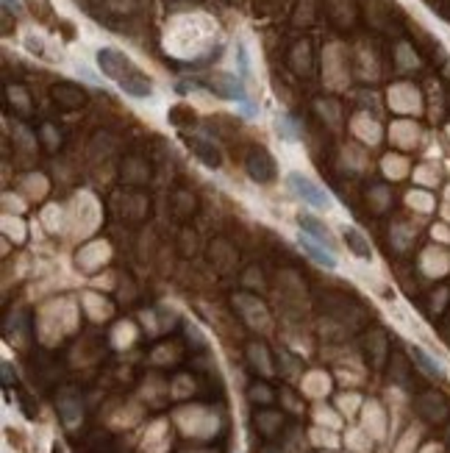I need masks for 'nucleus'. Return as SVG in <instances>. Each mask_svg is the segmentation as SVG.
<instances>
[{
    "instance_id": "nucleus-1",
    "label": "nucleus",
    "mask_w": 450,
    "mask_h": 453,
    "mask_svg": "<svg viewBox=\"0 0 450 453\" xmlns=\"http://www.w3.org/2000/svg\"><path fill=\"white\" fill-rule=\"evenodd\" d=\"M97 67H100V73L106 78H111L120 90L126 95H131V97H150L153 95L150 78L117 47H100L97 50Z\"/></svg>"
},
{
    "instance_id": "nucleus-2",
    "label": "nucleus",
    "mask_w": 450,
    "mask_h": 453,
    "mask_svg": "<svg viewBox=\"0 0 450 453\" xmlns=\"http://www.w3.org/2000/svg\"><path fill=\"white\" fill-rule=\"evenodd\" d=\"M289 186L295 189V195L298 198H303L306 203H312L315 209H328L331 206V198H328V192H322L320 186H317L312 179H306V176H300V173H289Z\"/></svg>"
},
{
    "instance_id": "nucleus-3",
    "label": "nucleus",
    "mask_w": 450,
    "mask_h": 453,
    "mask_svg": "<svg viewBox=\"0 0 450 453\" xmlns=\"http://www.w3.org/2000/svg\"><path fill=\"white\" fill-rule=\"evenodd\" d=\"M245 170H248V176H250L253 181L259 183H267L275 179V162H272V156L264 147H253V150L248 153Z\"/></svg>"
},
{
    "instance_id": "nucleus-4",
    "label": "nucleus",
    "mask_w": 450,
    "mask_h": 453,
    "mask_svg": "<svg viewBox=\"0 0 450 453\" xmlns=\"http://www.w3.org/2000/svg\"><path fill=\"white\" fill-rule=\"evenodd\" d=\"M417 411H420L428 423H442V420L450 414V406L442 395H437V392H425V395H420V398H417Z\"/></svg>"
},
{
    "instance_id": "nucleus-5",
    "label": "nucleus",
    "mask_w": 450,
    "mask_h": 453,
    "mask_svg": "<svg viewBox=\"0 0 450 453\" xmlns=\"http://www.w3.org/2000/svg\"><path fill=\"white\" fill-rule=\"evenodd\" d=\"M298 245H300V250H303L309 259H315L317 265H325L328 270H334V267H336V256H334V250H328L325 245L315 242L309 234H300V236H298Z\"/></svg>"
},
{
    "instance_id": "nucleus-6",
    "label": "nucleus",
    "mask_w": 450,
    "mask_h": 453,
    "mask_svg": "<svg viewBox=\"0 0 450 453\" xmlns=\"http://www.w3.org/2000/svg\"><path fill=\"white\" fill-rule=\"evenodd\" d=\"M189 147H192V153L206 164V167H220L223 164V153L214 147V142H209V139H203V136H189Z\"/></svg>"
},
{
    "instance_id": "nucleus-7",
    "label": "nucleus",
    "mask_w": 450,
    "mask_h": 453,
    "mask_svg": "<svg viewBox=\"0 0 450 453\" xmlns=\"http://www.w3.org/2000/svg\"><path fill=\"white\" fill-rule=\"evenodd\" d=\"M53 100L61 109H81L87 103V92L75 84H56L53 87Z\"/></svg>"
},
{
    "instance_id": "nucleus-8",
    "label": "nucleus",
    "mask_w": 450,
    "mask_h": 453,
    "mask_svg": "<svg viewBox=\"0 0 450 453\" xmlns=\"http://www.w3.org/2000/svg\"><path fill=\"white\" fill-rule=\"evenodd\" d=\"M209 90H214L217 95L228 97V100H239V103L248 100L245 87H242V78H236V76H217V78L209 84Z\"/></svg>"
},
{
    "instance_id": "nucleus-9",
    "label": "nucleus",
    "mask_w": 450,
    "mask_h": 453,
    "mask_svg": "<svg viewBox=\"0 0 450 453\" xmlns=\"http://www.w3.org/2000/svg\"><path fill=\"white\" fill-rule=\"evenodd\" d=\"M300 228H303V234H309L315 242H320V245H325L328 250H334V239H331V234H328V228L322 226L320 220H315V217H309V215H303L300 220Z\"/></svg>"
},
{
    "instance_id": "nucleus-10",
    "label": "nucleus",
    "mask_w": 450,
    "mask_h": 453,
    "mask_svg": "<svg viewBox=\"0 0 450 453\" xmlns=\"http://www.w3.org/2000/svg\"><path fill=\"white\" fill-rule=\"evenodd\" d=\"M411 356H414V362L420 364V370H422L428 378H437V381H439V378H445V370H442V364L434 362V359H431V356H428L422 348H411Z\"/></svg>"
},
{
    "instance_id": "nucleus-11",
    "label": "nucleus",
    "mask_w": 450,
    "mask_h": 453,
    "mask_svg": "<svg viewBox=\"0 0 450 453\" xmlns=\"http://www.w3.org/2000/svg\"><path fill=\"white\" fill-rule=\"evenodd\" d=\"M345 245H348L359 259H370V256H372L370 242L364 239V234H361L359 228H345Z\"/></svg>"
},
{
    "instance_id": "nucleus-12",
    "label": "nucleus",
    "mask_w": 450,
    "mask_h": 453,
    "mask_svg": "<svg viewBox=\"0 0 450 453\" xmlns=\"http://www.w3.org/2000/svg\"><path fill=\"white\" fill-rule=\"evenodd\" d=\"M59 411H61V417H64L67 425H75L78 417H81V404H75L73 398H61V401H59Z\"/></svg>"
},
{
    "instance_id": "nucleus-13",
    "label": "nucleus",
    "mask_w": 450,
    "mask_h": 453,
    "mask_svg": "<svg viewBox=\"0 0 450 453\" xmlns=\"http://www.w3.org/2000/svg\"><path fill=\"white\" fill-rule=\"evenodd\" d=\"M278 134L281 139H286V142H295L298 139V128H295V120L292 117H278Z\"/></svg>"
},
{
    "instance_id": "nucleus-14",
    "label": "nucleus",
    "mask_w": 450,
    "mask_h": 453,
    "mask_svg": "<svg viewBox=\"0 0 450 453\" xmlns=\"http://www.w3.org/2000/svg\"><path fill=\"white\" fill-rule=\"evenodd\" d=\"M236 61H239V78L245 81V78L250 76V64H248V50H245L242 42L236 45Z\"/></svg>"
},
{
    "instance_id": "nucleus-15",
    "label": "nucleus",
    "mask_w": 450,
    "mask_h": 453,
    "mask_svg": "<svg viewBox=\"0 0 450 453\" xmlns=\"http://www.w3.org/2000/svg\"><path fill=\"white\" fill-rule=\"evenodd\" d=\"M242 111H245L248 117H253V114H256V106H253L250 100H245V103H242Z\"/></svg>"
},
{
    "instance_id": "nucleus-16",
    "label": "nucleus",
    "mask_w": 450,
    "mask_h": 453,
    "mask_svg": "<svg viewBox=\"0 0 450 453\" xmlns=\"http://www.w3.org/2000/svg\"><path fill=\"white\" fill-rule=\"evenodd\" d=\"M11 381H14V378H11V367H8V364H3V384L8 387Z\"/></svg>"
},
{
    "instance_id": "nucleus-17",
    "label": "nucleus",
    "mask_w": 450,
    "mask_h": 453,
    "mask_svg": "<svg viewBox=\"0 0 450 453\" xmlns=\"http://www.w3.org/2000/svg\"><path fill=\"white\" fill-rule=\"evenodd\" d=\"M3 3H6V11H17V8H20L17 0H3Z\"/></svg>"
},
{
    "instance_id": "nucleus-18",
    "label": "nucleus",
    "mask_w": 450,
    "mask_h": 453,
    "mask_svg": "<svg viewBox=\"0 0 450 453\" xmlns=\"http://www.w3.org/2000/svg\"><path fill=\"white\" fill-rule=\"evenodd\" d=\"M53 453H64V451H61V448H59V445H56V448H53Z\"/></svg>"
},
{
    "instance_id": "nucleus-19",
    "label": "nucleus",
    "mask_w": 450,
    "mask_h": 453,
    "mask_svg": "<svg viewBox=\"0 0 450 453\" xmlns=\"http://www.w3.org/2000/svg\"><path fill=\"white\" fill-rule=\"evenodd\" d=\"M448 442H450V428H448Z\"/></svg>"
}]
</instances>
